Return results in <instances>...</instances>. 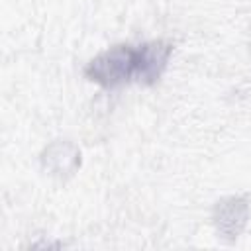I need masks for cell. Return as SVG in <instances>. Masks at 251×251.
<instances>
[{
	"instance_id": "cell-1",
	"label": "cell",
	"mask_w": 251,
	"mask_h": 251,
	"mask_svg": "<svg viewBox=\"0 0 251 251\" xmlns=\"http://www.w3.org/2000/svg\"><path fill=\"white\" fill-rule=\"evenodd\" d=\"M137 47L122 43L98 53L86 67L84 76L102 88H118L135 76Z\"/></svg>"
},
{
	"instance_id": "cell-2",
	"label": "cell",
	"mask_w": 251,
	"mask_h": 251,
	"mask_svg": "<svg viewBox=\"0 0 251 251\" xmlns=\"http://www.w3.org/2000/svg\"><path fill=\"white\" fill-rule=\"evenodd\" d=\"M249 220V200L245 196H226L214 204L212 224L218 237L226 243H233L245 229Z\"/></svg>"
},
{
	"instance_id": "cell-3",
	"label": "cell",
	"mask_w": 251,
	"mask_h": 251,
	"mask_svg": "<svg viewBox=\"0 0 251 251\" xmlns=\"http://www.w3.org/2000/svg\"><path fill=\"white\" fill-rule=\"evenodd\" d=\"M173 55V43L165 39L147 41L137 47V67H135V78L143 86L155 84L161 75L165 73L169 59Z\"/></svg>"
},
{
	"instance_id": "cell-4",
	"label": "cell",
	"mask_w": 251,
	"mask_h": 251,
	"mask_svg": "<svg viewBox=\"0 0 251 251\" xmlns=\"http://www.w3.org/2000/svg\"><path fill=\"white\" fill-rule=\"evenodd\" d=\"M41 165L53 176H71L80 167V151L71 141H55L43 149Z\"/></svg>"
}]
</instances>
